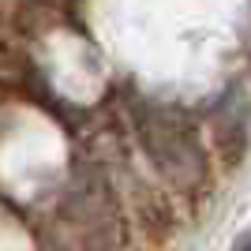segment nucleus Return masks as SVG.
<instances>
[{
	"label": "nucleus",
	"instance_id": "1",
	"mask_svg": "<svg viewBox=\"0 0 251 251\" xmlns=\"http://www.w3.org/2000/svg\"><path fill=\"white\" fill-rule=\"evenodd\" d=\"M139 135L150 161L165 173H180L195 157V131L176 113H147L139 120Z\"/></svg>",
	"mask_w": 251,
	"mask_h": 251
},
{
	"label": "nucleus",
	"instance_id": "2",
	"mask_svg": "<svg viewBox=\"0 0 251 251\" xmlns=\"http://www.w3.org/2000/svg\"><path fill=\"white\" fill-rule=\"evenodd\" d=\"M218 150H221V161L229 169L240 165L244 150H248V131H244L240 116H221L218 120Z\"/></svg>",
	"mask_w": 251,
	"mask_h": 251
},
{
	"label": "nucleus",
	"instance_id": "3",
	"mask_svg": "<svg viewBox=\"0 0 251 251\" xmlns=\"http://www.w3.org/2000/svg\"><path fill=\"white\" fill-rule=\"evenodd\" d=\"M236 251H251V236H244V240L236 244Z\"/></svg>",
	"mask_w": 251,
	"mask_h": 251
}]
</instances>
